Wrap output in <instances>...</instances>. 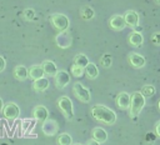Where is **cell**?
Segmentation results:
<instances>
[{"label":"cell","mask_w":160,"mask_h":145,"mask_svg":"<svg viewBox=\"0 0 160 145\" xmlns=\"http://www.w3.org/2000/svg\"><path fill=\"white\" fill-rule=\"evenodd\" d=\"M91 115L92 118L101 122V124H106V125H112L116 121V114L114 110H111L110 108L105 106V105H95L91 109Z\"/></svg>","instance_id":"1"},{"label":"cell","mask_w":160,"mask_h":145,"mask_svg":"<svg viewBox=\"0 0 160 145\" xmlns=\"http://www.w3.org/2000/svg\"><path fill=\"white\" fill-rule=\"evenodd\" d=\"M145 106V96L141 94V91H135L131 94V102H130V116L132 119H136L138 115L141 112L142 108Z\"/></svg>","instance_id":"2"},{"label":"cell","mask_w":160,"mask_h":145,"mask_svg":"<svg viewBox=\"0 0 160 145\" xmlns=\"http://www.w3.org/2000/svg\"><path fill=\"white\" fill-rule=\"evenodd\" d=\"M58 106L61 110L62 115L65 116V119L68 120H74V109H72V101L70 100V98L68 96H61L58 99Z\"/></svg>","instance_id":"3"},{"label":"cell","mask_w":160,"mask_h":145,"mask_svg":"<svg viewBox=\"0 0 160 145\" xmlns=\"http://www.w3.org/2000/svg\"><path fill=\"white\" fill-rule=\"evenodd\" d=\"M50 22L52 25L54 29H56L58 31H66L69 25H70V21H69V18L64 14H54L51 15L50 18Z\"/></svg>","instance_id":"4"},{"label":"cell","mask_w":160,"mask_h":145,"mask_svg":"<svg viewBox=\"0 0 160 145\" xmlns=\"http://www.w3.org/2000/svg\"><path fill=\"white\" fill-rule=\"evenodd\" d=\"M72 91H74V95H75L81 102H89V101L91 100L90 91H89L81 82H75L74 86H72Z\"/></svg>","instance_id":"5"},{"label":"cell","mask_w":160,"mask_h":145,"mask_svg":"<svg viewBox=\"0 0 160 145\" xmlns=\"http://www.w3.org/2000/svg\"><path fill=\"white\" fill-rule=\"evenodd\" d=\"M2 114L9 120H15L20 115V108L15 102H9L2 108Z\"/></svg>","instance_id":"6"},{"label":"cell","mask_w":160,"mask_h":145,"mask_svg":"<svg viewBox=\"0 0 160 145\" xmlns=\"http://www.w3.org/2000/svg\"><path fill=\"white\" fill-rule=\"evenodd\" d=\"M54 78H55V86L58 89H64L70 82V75L66 70H59Z\"/></svg>","instance_id":"7"},{"label":"cell","mask_w":160,"mask_h":145,"mask_svg":"<svg viewBox=\"0 0 160 145\" xmlns=\"http://www.w3.org/2000/svg\"><path fill=\"white\" fill-rule=\"evenodd\" d=\"M55 41H56V45H58L59 48L65 49V48H69V46L71 45L72 39H71V35H70L68 31H61V32H59V34L56 35Z\"/></svg>","instance_id":"8"},{"label":"cell","mask_w":160,"mask_h":145,"mask_svg":"<svg viewBox=\"0 0 160 145\" xmlns=\"http://www.w3.org/2000/svg\"><path fill=\"white\" fill-rule=\"evenodd\" d=\"M109 25L112 30L115 31H121L125 26H126V22H125V19L122 15H112L109 20Z\"/></svg>","instance_id":"9"},{"label":"cell","mask_w":160,"mask_h":145,"mask_svg":"<svg viewBox=\"0 0 160 145\" xmlns=\"http://www.w3.org/2000/svg\"><path fill=\"white\" fill-rule=\"evenodd\" d=\"M41 130L45 135L48 136H51V135H55L58 132V122L55 120H51V119H48L42 122L41 125Z\"/></svg>","instance_id":"10"},{"label":"cell","mask_w":160,"mask_h":145,"mask_svg":"<svg viewBox=\"0 0 160 145\" xmlns=\"http://www.w3.org/2000/svg\"><path fill=\"white\" fill-rule=\"evenodd\" d=\"M128 60H129L130 65L134 66V68H136V69H141L146 64L145 58L141 56L140 54H136V52H130L129 56H128Z\"/></svg>","instance_id":"11"},{"label":"cell","mask_w":160,"mask_h":145,"mask_svg":"<svg viewBox=\"0 0 160 145\" xmlns=\"http://www.w3.org/2000/svg\"><path fill=\"white\" fill-rule=\"evenodd\" d=\"M130 102H131V95L122 91V92H119L118 96H116V104L121 109V110H126L130 108Z\"/></svg>","instance_id":"12"},{"label":"cell","mask_w":160,"mask_h":145,"mask_svg":"<svg viewBox=\"0 0 160 145\" xmlns=\"http://www.w3.org/2000/svg\"><path fill=\"white\" fill-rule=\"evenodd\" d=\"M32 115H34V119H35L36 121L44 122V121L48 120V118H49V111H48V109H46L45 106H42V105H38V106L34 108V110H32Z\"/></svg>","instance_id":"13"},{"label":"cell","mask_w":160,"mask_h":145,"mask_svg":"<svg viewBox=\"0 0 160 145\" xmlns=\"http://www.w3.org/2000/svg\"><path fill=\"white\" fill-rule=\"evenodd\" d=\"M124 19H125L126 25H129L131 28L139 26V14L135 10H128L124 15Z\"/></svg>","instance_id":"14"},{"label":"cell","mask_w":160,"mask_h":145,"mask_svg":"<svg viewBox=\"0 0 160 145\" xmlns=\"http://www.w3.org/2000/svg\"><path fill=\"white\" fill-rule=\"evenodd\" d=\"M128 41H129V44H130L131 46L140 48V46L142 45V42H144V38H142L141 32L134 30V31L130 32V35L128 36Z\"/></svg>","instance_id":"15"},{"label":"cell","mask_w":160,"mask_h":145,"mask_svg":"<svg viewBox=\"0 0 160 145\" xmlns=\"http://www.w3.org/2000/svg\"><path fill=\"white\" fill-rule=\"evenodd\" d=\"M41 66H42L44 72H45L46 76H55L56 72L59 71L58 68H56V65H55V62L51 61V60H44L42 64H41Z\"/></svg>","instance_id":"16"},{"label":"cell","mask_w":160,"mask_h":145,"mask_svg":"<svg viewBox=\"0 0 160 145\" xmlns=\"http://www.w3.org/2000/svg\"><path fill=\"white\" fill-rule=\"evenodd\" d=\"M14 76L19 81H24L29 78V69L24 65H18L14 68Z\"/></svg>","instance_id":"17"},{"label":"cell","mask_w":160,"mask_h":145,"mask_svg":"<svg viewBox=\"0 0 160 145\" xmlns=\"http://www.w3.org/2000/svg\"><path fill=\"white\" fill-rule=\"evenodd\" d=\"M44 75H45V72H44V69L41 65H32L29 69V78L32 79L34 81L44 78Z\"/></svg>","instance_id":"18"},{"label":"cell","mask_w":160,"mask_h":145,"mask_svg":"<svg viewBox=\"0 0 160 145\" xmlns=\"http://www.w3.org/2000/svg\"><path fill=\"white\" fill-rule=\"evenodd\" d=\"M92 139L96 140L98 142H105L108 140V132L102 128H94L92 129Z\"/></svg>","instance_id":"19"},{"label":"cell","mask_w":160,"mask_h":145,"mask_svg":"<svg viewBox=\"0 0 160 145\" xmlns=\"http://www.w3.org/2000/svg\"><path fill=\"white\" fill-rule=\"evenodd\" d=\"M49 88V80L46 78H41L39 80H35L32 84V89L36 92H42Z\"/></svg>","instance_id":"20"},{"label":"cell","mask_w":160,"mask_h":145,"mask_svg":"<svg viewBox=\"0 0 160 145\" xmlns=\"http://www.w3.org/2000/svg\"><path fill=\"white\" fill-rule=\"evenodd\" d=\"M85 74H86V76H88L89 79H91V80L96 79V78L99 76V69H98L96 64H95V62H89V64L86 65V68H85Z\"/></svg>","instance_id":"21"},{"label":"cell","mask_w":160,"mask_h":145,"mask_svg":"<svg viewBox=\"0 0 160 145\" xmlns=\"http://www.w3.org/2000/svg\"><path fill=\"white\" fill-rule=\"evenodd\" d=\"M89 62H90V61H89V59H88V56H86L85 54H78V55L74 58V64L78 65V66H80V68H84V69H85Z\"/></svg>","instance_id":"22"},{"label":"cell","mask_w":160,"mask_h":145,"mask_svg":"<svg viewBox=\"0 0 160 145\" xmlns=\"http://www.w3.org/2000/svg\"><path fill=\"white\" fill-rule=\"evenodd\" d=\"M35 124L36 122L32 119H24L21 121V130H22V132H30L32 130V128L35 126Z\"/></svg>","instance_id":"23"},{"label":"cell","mask_w":160,"mask_h":145,"mask_svg":"<svg viewBox=\"0 0 160 145\" xmlns=\"http://www.w3.org/2000/svg\"><path fill=\"white\" fill-rule=\"evenodd\" d=\"M80 15L84 20H91L94 16H95V11L90 8V6H84L80 11Z\"/></svg>","instance_id":"24"},{"label":"cell","mask_w":160,"mask_h":145,"mask_svg":"<svg viewBox=\"0 0 160 145\" xmlns=\"http://www.w3.org/2000/svg\"><path fill=\"white\" fill-rule=\"evenodd\" d=\"M58 144L59 145H72V139L70 136V134L68 132H62L58 136Z\"/></svg>","instance_id":"25"},{"label":"cell","mask_w":160,"mask_h":145,"mask_svg":"<svg viewBox=\"0 0 160 145\" xmlns=\"http://www.w3.org/2000/svg\"><path fill=\"white\" fill-rule=\"evenodd\" d=\"M141 94L145 96V98H150L155 94V88L152 85H145L142 89H141Z\"/></svg>","instance_id":"26"},{"label":"cell","mask_w":160,"mask_h":145,"mask_svg":"<svg viewBox=\"0 0 160 145\" xmlns=\"http://www.w3.org/2000/svg\"><path fill=\"white\" fill-rule=\"evenodd\" d=\"M22 16H24L25 20L31 21V20H34V19L36 18V14H35V11H34L32 9H25V10L22 11Z\"/></svg>","instance_id":"27"},{"label":"cell","mask_w":160,"mask_h":145,"mask_svg":"<svg viewBox=\"0 0 160 145\" xmlns=\"http://www.w3.org/2000/svg\"><path fill=\"white\" fill-rule=\"evenodd\" d=\"M71 72H72V75L74 76H76V78H80V76H82L84 75V72H85V69L84 68H80V66H78V65H72L71 66Z\"/></svg>","instance_id":"28"},{"label":"cell","mask_w":160,"mask_h":145,"mask_svg":"<svg viewBox=\"0 0 160 145\" xmlns=\"http://www.w3.org/2000/svg\"><path fill=\"white\" fill-rule=\"evenodd\" d=\"M101 65L104 66V68H109L110 65H111V58H110V55H105V56H102L101 58Z\"/></svg>","instance_id":"29"},{"label":"cell","mask_w":160,"mask_h":145,"mask_svg":"<svg viewBox=\"0 0 160 145\" xmlns=\"http://www.w3.org/2000/svg\"><path fill=\"white\" fill-rule=\"evenodd\" d=\"M156 136H158V135L154 134V132H148V134L145 135V141L149 142V144H152V142H155Z\"/></svg>","instance_id":"30"},{"label":"cell","mask_w":160,"mask_h":145,"mask_svg":"<svg viewBox=\"0 0 160 145\" xmlns=\"http://www.w3.org/2000/svg\"><path fill=\"white\" fill-rule=\"evenodd\" d=\"M151 41H152L155 45H160V31L154 32V34L151 35Z\"/></svg>","instance_id":"31"},{"label":"cell","mask_w":160,"mask_h":145,"mask_svg":"<svg viewBox=\"0 0 160 145\" xmlns=\"http://www.w3.org/2000/svg\"><path fill=\"white\" fill-rule=\"evenodd\" d=\"M5 66H6V61L2 56H0V72L5 70Z\"/></svg>","instance_id":"32"},{"label":"cell","mask_w":160,"mask_h":145,"mask_svg":"<svg viewBox=\"0 0 160 145\" xmlns=\"http://www.w3.org/2000/svg\"><path fill=\"white\" fill-rule=\"evenodd\" d=\"M155 134L160 138V120L156 122V125H155Z\"/></svg>","instance_id":"33"},{"label":"cell","mask_w":160,"mask_h":145,"mask_svg":"<svg viewBox=\"0 0 160 145\" xmlns=\"http://www.w3.org/2000/svg\"><path fill=\"white\" fill-rule=\"evenodd\" d=\"M86 145H100V142H98V141L94 140V139H90V140H88Z\"/></svg>","instance_id":"34"},{"label":"cell","mask_w":160,"mask_h":145,"mask_svg":"<svg viewBox=\"0 0 160 145\" xmlns=\"http://www.w3.org/2000/svg\"><path fill=\"white\" fill-rule=\"evenodd\" d=\"M2 108H4V102H2V99L0 98V111L2 110Z\"/></svg>","instance_id":"35"},{"label":"cell","mask_w":160,"mask_h":145,"mask_svg":"<svg viewBox=\"0 0 160 145\" xmlns=\"http://www.w3.org/2000/svg\"><path fill=\"white\" fill-rule=\"evenodd\" d=\"M155 2H156V4H159V5H160V0H155Z\"/></svg>","instance_id":"36"},{"label":"cell","mask_w":160,"mask_h":145,"mask_svg":"<svg viewBox=\"0 0 160 145\" xmlns=\"http://www.w3.org/2000/svg\"><path fill=\"white\" fill-rule=\"evenodd\" d=\"M158 108H159V110H160V100H159V102H158Z\"/></svg>","instance_id":"37"},{"label":"cell","mask_w":160,"mask_h":145,"mask_svg":"<svg viewBox=\"0 0 160 145\" xmlns=\"http://www.w3.org/2000/svg\"><path fill=\"white\" fill-rule=\"evenodd\" d=\"M1 145H9V144H8V142H4V144H1Z\"/></svg>","instance_id":"38"},{"label":"cell","mask_w":160,"mask_h":145,"mask_svg":"<svg viewBox=\"0 0 160 145\" xmlns=\"http://www.w3.org/2000/svg\"><path fill=\"white\" fill-rule=\"evenodd\" d=\"M75 145H81V144H75Z\"/></svg>","instance_id":"39"}]
</instances>
